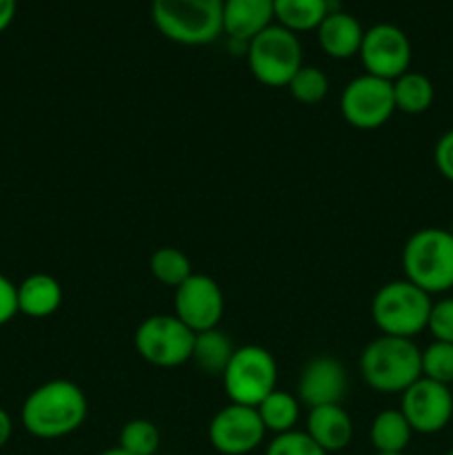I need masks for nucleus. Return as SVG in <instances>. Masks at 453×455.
<instances>
[{"instance_id":"obj_23","label":"nucleus","mask_w":453,"mask_h":455,"mask_svg":"<svg viewBox=\"0 0 453 455\" xmlns=\"http://www.w3.org/2000/svg\"><path fill=\"white\" fill-rule=\"evenodd\" d=\"M256 409L265 429L275 435L293 431L300 420V400H298V395L282 389L271 391Z\"/></svg>"},{"instance_id":"obj_24","label":"nucleus","mask_w":453,"mask_h":455,"mask_svg":"<svg viewBox=\"0 0 453 455\" xmlns=\"http://www.w3.org/2000/svg\"><path fill=\"white\" fill-rule=\"evenodd\" d=\"M149 271L160 284L169 289H178L191 274V260L185 251L176 247H160L151 253Z\"/></svg>"},{"instance_id":"obj_35","label":"nucleus","mask_w":453,"mask_h":455,"mask_svg":"<svg viewBox=\"0 0 453 455\" xmlns=\"http://www.w3.org/2000/svg\"><path fill=\"white\" fill-rule=\"evenodd\" d=\"M376 455H407V453H376Z\"/></svg>"},{"instance_id":"obj_6","label":"nucleus","mask_w":453,"mask_h":455,"mask_svg":"<svg viewBox=\"0 0 453 455\" xmlns=\"http://www.w3.org/2000/svg\"><path fill=\"white\" fill-rule=\"evenodd\" d=\"M247 62L253 78L265 87H287L302 62V43L298 34L282 25H269L249 40Z\"/></svg>"},{"instance_id":"obj_34","label":"nucleus","mask_w":453,"mask_h":455,"mask_svg":"<svg viewBox=\"0 0 453 455\" xmlns=\"http://www.w3.org/2000/svg\"><path fill=\"white\" fill-rule=\"evenodd\" d=\"M98 455H129V453H124L120 447H114V449H107V451H100Z\"/></svg>"},{"instance_id":"obj_21","label":"nucleus","mask_w":453,"mask_h":455,"mask_svg":"<svg viewBox=\"0 0 453 455\" xmlns=\"http://www.w3.org/2000/svg\"><path fill=\"white\" fill-rule=\"evenodd\" d=\"M329 12V0H274L275 20L293 34L318 29Z\"/></svg>"},{"instance_id":"obj_3","label":"nucleus","mask_w":453,"mask_h":455,"mask_svg":"<svg viewBox=\"0 0 453 455\" xmlns=\"http://www.w3.org/2000/svg\"><path fill=\"white\" fill-rule=\"evenodd\" d=\"M404 280L429 296L453 289V235L449 229L425 227L409 235L402 247Z\"/></svg>"},{"instance_id":"obj_18","label":"nucleus","mask_w":453,"mask_h":455,"mask_svg":"<svg viewBox=\"0 0 453 455\" xmlns=\"http://www.w3.org/2000/svg\"><path fill=\"white\" fill-rule=\"evenodd\" d=\"M18 289V314L27 318H49L62 305V287L53 275L31 274L16 284Z\"/></svg>"},{"instance_id":"obj_14","label":"nucleus","mask_w":453,"mask_h":455,"mask_svg":"<svg viewBox=\"0 0 453 455\" xmlns=\"http://www.w3.org/2000/svg\"><path fill=\"white\" fill-rule=\"evenodd\" d=\"M349 376L346 367L333 355H315L302 367L298 378V400L305 407H324V404H342Z\"/></svg>"},{"instance_id":"obj_5","label":"nucleus","mask_w":453,"mask_h":455,"mask_svg":"<svg viewBox=\"0 0 453 455\" xmlns=\"http://www.w3.org/2000/svg\"><path fill=\"white\" fill-rule=\"evenodd\" d=\"M431 296L409 280H391L382 284L371 300V318L382 336L413 340L426 331L431 314Z\"/></svg>"},{"instance_id":"obj_10","label":"nucleus","mask_w":453,"mask_h":455,"mask_svg":"<svg viewBox=\"0 0 453 455\" xmlns=\"http://www.w3.org/2000/svg\"><path fill=\"white\" fill-rule=\"evenodd\" d=\"M358 56L364 67V74L393 83L395 78L409 71L413 52L409 36L398 25L376 22L373 27L364 29Z\"/></svg>"},{"instance_id":"obj_12","label":"nucleus","mask_w":453,"mask_h":455,"mask_svg":"<svg viewBox=\"0 0 453 455\" xmlns=\"http://www.w3.org/2000/svg\"><path fill=\"white\" fill-rule=\"evenodd\" d=\"M400 411L407 418L413 434H440L453 418V394L447 385L429 378H417L407 391L400 394Z\"/></svg>"},{"instance_id":"obj_30","label":"nucleus","mask_w":453,"mask_h":455,"mask_svg":"<svg viewBox=\"0 0 453 455\" xmlns=\"http://www.w3.org/2000/svg\"><path fill=\"white\" fill-rule=\"evenodd\" d=\"M433 163L444 180L453 182V129L444 132L433 147Z\"/></svg>"},{"instance_id":"obj_20","label":"nucleus","mask_w":453,"mask_h":455,"mask_svg":"<svg viewBox=\"0 0 453 455\" xmlns=\"http://www.w3.org/2000/svg\"><path fill=\"white\" fill-rule=\"evenodd\" d=\"M235 347L225 331L220 329H209V331L195 333L194 351H191V363L209 376H222L234 355Z\"/></svg>"},{"instance_id":"obj_33","label":"nucleus","mask_w":453,"mask_h":455,"mask_svg":"<svg viewBox=\"0 0 453 455\" xmlns=\"http://www.w3.org/2000/svg\"><path fill=\"white\" fill-rule=\"evenodd\" d=\"M12 434H13L12 416H9V413L0 407V449H3L9 440H12Z\"/></svg>"},{"instance_id":"obj_16","label":"nucleus","mask_w":453,"mask_h":455,"mask_svg":"<svg viewBox=\"0 0 453 455\" xmlns=\"http://www.w3.org/2000/svg\"><path fill=\"white\" fill-rule=\"evenodd\" d=\"M305 431L322 451L338 453L354 440V420L342 404H324L309 409Z\"/></svg>"},{"instance_id":"obj_1","label":"nucleus","mask_w":453,"mask_h":455,"mask_svg":"<svg viewBox=\"0 0 453 455\" xmlns=\"http://www.w3.org/2000/svg\"><path fill=\"white\" fill-rule=\"evenodd\" d=\"M87 416V395L71 380L43 382L20 407L22 427L38 440L67 438L84 425Z\"/></svg>"},{"instance_id":"obj_17","label":"nucleus","mask_w":453,"mask_h":455,"mask_svg":"<svg viewBox=\"0 0 453 455\" xmlns=\"http://www.w3.org/2000/svg\"><path fill=\"white\" fill-rule=\"evenodd\" d=\"M315 31H318L320 49L329 58L346 60L351 56H358L364 29L358 18L351 16V13L342 12V9L329 12Z\"/></svg>"},{"instance_id":"obj_15","label":"nucleus","mask_w":453,"mask_h":455,"mask_svg":"<svg viewBox=\"0 0 453 455\" xmlns=\"http://www.w3.org/2000/svg\"><path fill=\"white\" fill-rule=\"evenodd\" d=\"M274 0H225L222 34L231 43L249 44L260 31L274 25Z\"/></svg>"},{"instance_id":"obj_27","label":"nucleus","mask_w":453,"mask_h":455,"mask_svg":"<svg viewBox=\"0 0 453 455\" xmlns=\"http://www.w3.org/2000/svg\"><path fill=\"white\" fill-rule=\"evenodd\" d=\"M422 378L447 387L453 385V345L433 340L422 349Z\"/></svg>"},{"instance_id":"obj_22","label":"nucleus","mask_w":453,"mask_h":455,"mask_svg":"<svg viewBox=\"0 0 453 455\" xmlns=\"http://www.w3.org/2000/svg\"><path fill=\"white\" fill-rule=\"evenodd\" d=\"M393 100H395V111H402V114L417 116L425 114L431 109L435 100V87L431 83L429 76L420 74V71H411L402 74L400 78H395L393 83Z\"/></svg>"},{"instance_id":"obj_2","label":"nucleus","mask_w":453,"mask_h":455,"mask_svg":"<svg viewBox=\"0 0 453 455\" xmlns=\"http://www.w3.org/2000/svg\"><path fill=\"white\" fill-rule=\"evenodd\" d=\"M358 369L376 394H402L422 378V349L409 338L378 336L360 354Z\"/></svg>"},{"instance_id":"obj_28","label":"nucleus","mask_w":453,"mask_h":455,"mask_svg":"<svg viewBox=\"0 0 453 455\" xmlns=\"http://www.w3.org/2000/svg\"><path fill=\"white\" fill-rule=\"evenodd\" d=\"M265 455H329L306 435V431H287V434L274 435L266 444Z\"/></svg>"},{"instance_id":"obj_36","label":"nucleus","mask_w":453,"mask_h":455,"mask_svg":"<svg viewBox=\"0 0 453 455\" xmlns=\"http://www.w3.org/2000/svg\"><path fill=\"white\" fill-rule=\"evenodd\" d=\"M447 455H453V447H451V449H449V451H447Z\"/></svg>"},{"instance_id":"obj_7","label":"nucleus","mask_w":453,"mask_h":455,"mask_svg":"<svg viewBox=\"0 0 453 455\" xmlns=\"http://www.w3.org/2000/svg\"><path fill=\"white\" fill-rule=\"evenodd\" d=\"M220 378L229 403L258 407L271 391L278 389V363L265 347H235Z\"/></svg>"},{"instance_id":"obj_26","label":"nucleus","mask_w":453,"mask_h":455,"mask_svg":"<svg viewBox=\"0 0 453 455\" xmlns=\"http://www.w3.org/2000/svg\"><path fill=\"white\" fill-rule=\"evenodd\" d=\"M293 100L300 105H318L329 93V78L322 69L311 65H302L298 74L293 76L291 83L287 84Z\"/></svg>"},{"instance_id":"obj_29","label":"nucleus","mask_w":453,"mask_h":455,"mask_svg":"<svg viewBox=\"0 0 453 455\" xmlns=\"http://www.w3.org/2000/svg\"><path fill=\"white\" fill-rule=\"evenodd\" d=\"M426 331L433 336V340L449 342L453 345V298H440L431 305L429 323H426Z\"/></svg>"},{"instance_id":"obj_31","label":"nucleus","mask_w":453,"mask_h":455,"mask_svg":"<svg viewBox=\"0 0 453 455\" xmlns=\"http://www.w3.org/2000/svg\"><path fill=\"white\" fill-rule=\"evenodd\" d=\"M18 315V289L4 274H0V327Z\"/></svg>"},{"instance_id":"obj_11","label":"nucleus","mask_w":453,"mask_h":455,"mask_svg":"<svg viewBox=\"0 0 453 455\" xmlns=\"http://www.w3.org/2000/svg\"><path fill=\"white\" fill-rule=\"evenodd\" d=\"M173 315L194 333L218 329L225 315V293L220 284L204 274H191L173 289Z\"/></svg>"},{"instance_id":"obj_8","label":"nucleus","mask_w":453,"mask_h":455,"mask_svg":"<svg viewBox=\"0 0 453 455\" xmlns=\"http://www.w3.org/2000/svg\"><path fill=\"white\" fill-rule=\"evenodd\" d=\"M194 340L195 333L173 314L149 315L133 333L138 355L158 369H176L191 363Z\"/></svg>"},{"instance_id":"obj_13","label":"nucleus","mask_w":453,"mask_h":455,"mask_svg":"<svg viewBox=\"0 0 453 455\" xmlns=\"http://www.w3.org/2000/svg\"><path fill=\"white\" fill-rule=\"evenodd\" d=\"M207 435L220 455H249L265 443L266 429L256 407L229 403L211 418Z\"/></svg>"},{"instance_id":"obj_37","label":"nucleus","mask_w":453,"mask_h":455,"mask_svg":"<svg viewBox=\"0 0 453 455\" xmlns=\"http://www.w3.org/2000/svg\"><path fill=\"white\" fill-rule=\"evenodd\" d=\"M449 231H451V235H453V227H451V229H449Z\"/></svg>"},{"instance_id":"obj_4","label":"nucleus","mask_w":453,"mask_h":455,"mask_svg":"<svg viewBox=\"0 0 453 455\" xmlns=\"http://www.w3.org/2000/svg\"><path fill=\"white\" fill-rule=\"evenodd\" d=\"M225 0H151V20L171 43L203 47L222 34Z\"/></svg>"},{"instance_id":"obj_19","label":"nucleus","mask_w":453,"mask_h":455,"mask_svg":"<svg viewBox=\"0 0 453 455\" xmlns=\"http://www.w3.org/2000/svg\"><path fill=\"white\" fill-rule=\"evenodd\" d=\"M369 438L376 453H404L411 444L413 429L400 409H385L373 418Z\"/></svg>"},{"instance_id":"obj_25","label":"nucleus","mask_w":453,"mask_h":455,"mask_svg":"<svg viewBox=\"0 0 453 455\" xmlns=\"http://www.w3.org/2000/svg\"><path fill=\"white\" fill-rule=\"evenodd\" d=\"M118 447L129 455H155L160 449V431L147 418H133L120 429Z\"/></svg>"},{"instance_id":"obj_9","label":"nucleus","mask_w":453,"mask_h":455,"mask_svg":"<svg viewBox=\"0 0 453 455\" xmlns=\"http://www.w3.org/2000/svg\"><path fill=\"white\" fill-rule=\"evenodd\" d=\"M340 114L349 127L360 132L385 127L395 114L391 80H382L371 74L349 80L340 93Z\"/></svg>"},{"instance_id":"obj_32","label":"nucleus","mask_w":453,"mask_h":455,"mask_svg":"<svg viewBox=\"0 0 453 455\" xmlns=\"http://www.w3.org/2000/svg\"><path fill=\"white\" fill-rule=\"evenodd\" d=\"M18 0H0V34L9 29V25L16 18Z\"/></svg>"}]
</instances>
